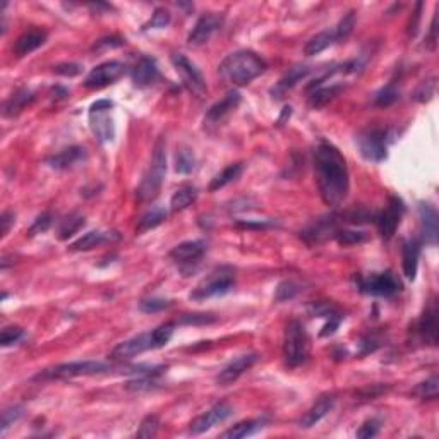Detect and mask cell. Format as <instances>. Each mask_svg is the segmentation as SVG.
Instances as JSON below:
<instances>
[{"mask_svg":"<svg viewBox=\"0 0 439 439\" xmlns=\"http://www.w3.org/2000/svg\"><path fill=\"white\" fill-rule=\"evenodd\" d=\"M314 170L319 194L326 206L342 204L348 194V168L345 156L335 144L321 141L314 151Z\"/></svg>","mask_w":439,"mask_h":439,"instance_id":"6da1fadb","label":"cell"},{"mask_svg":"<svg viewBox=\"0 0 439 439\" xmlns=\"http://www.w3.org/2000/svg\"><path fill=\"white\" fill-rule=\"evenodd\" d=\"M235 270L232 266H220L213 270L194 290L191 292V300H206L211 297H222L228 294L235 283Z\"/></svg>","mask_w":439,"mask_h":439,"instance_id":"8992f818","label":"cell"},{"mask_svg":"<svg viewBox=\"0 0 439 439\" xmlns=\"http://www.w3.org/2000/svg\"><path fill=\"white\" fill-rule=\"evenodd\" d=\"M195 199H198V189L191 184L182 185V187L177 189V191L174 192V195H171L170 211L171 213L184 211V209L189 208Z\"/></svg>","mask_w":439,"mask_h":439,"instance_id":"1f68e13d","label":"cell"},{"mask_svg":"<svg viewBox=\"0 0 439 439\" xmlns=\"http://www.w3.org/2000/svg\"><path fill=\"white\" fill-rule=\"evenodd\" d=\"M14 222H16V216H14V213H10V211L2 213V218H0V223H2V237H5L7 233H9L10 225H12Z\"/></svg>","mask_w":439,"mask_h":439,"instance_id":"680465c9","label":"cell"},{"mask_svg":"<svg viewBox=\"0 0 439 439\" xmlns=\"http://www.w3.org/2000/svg\"><path fill=\"white\" fill-rule=\"evenodd\" d=\"M379 429H381L379 418H369V420H366L362 425H360V429L357 431V438H362V439L374 438V436H377Z\"/></svg>","mask_w":439,"mask_h":439,"instance_id":"f5cc1de1","label":"cell"},{"mask_svg":"<svg viewBox=\"0 0 439 439\" xmlns=\"http://www.w3.org/2000/svg\"><path fill=\"white\" fill-rule=\"evenodd\" d=\"M158 75H160V72H158L156 60L153 57H141L130 72L134 86H137V88H147L156 81Z\"/></svg>","mask_w":439,"mask_h":439,"instance_id":"7402d4cb","label":"cell"},{"mask_svg":"<svg viewBox=\"0 0 439 439\" xmlns=\"http://www.w3.org/2000/svg\"><path fill=\"white\" fill-rule=\"evenodd\" d=\"M343 91L342 84H329V86H318L307 91V103L311 108L318 110L328 105L331 99H335L340 93Z\"/></svg>","mask_w":439,"mask_h":439,"instance_id":"f1b7e54d","label":"cell"},{"mask_svg":"<svg viewBox=\"0 0 439 439\" xmlns=\"http://www.w3.org/2000/svg\"><path fill=\"white\" fill-rule=\"evenodd\" d=\"M216 322V318L213 314H206V312H194V314H184L177 321V324L185 326H206Z\"/></svg>","mask_w":439,"mask_h":439,"instance_id":"bcb514c9","label":"cell"},{"mask_svg":"<svg viewBox=\"0 0 439 439\" xmlns=\"http://www.w3.org/2000/svg\"><path fill=\"white\" fill-rule=\"evenodd\" d=\"M23 414H24V408L21 407V405H12V407H7L5 410L2 412V425H0V431H2V434L10 427V425L14 424V422L19 420V418L23 417Z\"/></svg>","mask_w":439,"mask_h":439,"instance_id":"c3c4849f","label":"cell"},{"mask_svg":"<svg viewBox=\"0 0 439 439\" xmlns=\"http://www.w3.org/2000/svg\"><path fill=\"white\" fill-rule=\"evenodd\" d=\"M434 91H436V78H431L427 79V81L420 82V86L415 89L414 99H417V102L420 103H425L434 96Z\"/></svg>","mask_w":439,"mask_h":439,"instance_id":"816d5d0a","label":"cell"},{"mask_svg":"<svg viewBox=\"0 0 439 439\" xmlns=\"http://www.w3.org/2000/svg\"><path fill=\"white\" fill-rule=\"evenodd\" d=\"M54 71L57 72V74L65 75V78H74V75L81 74V65L74 64V62H64V64L55 65Z\"/></svg>","mask_w":439,"mask_h":439,"instance_id":"db71d44e","label":"cell"},{"mask_svg":"<svg viewBox=\"0 0 439 439\" xmlns=\"http://www.w3.org/2000/svg\"><path fill=\"white\" fill-rule=\"evenodd\" d=\"M174 328L175 322H165V324L158 326L153 331L141 333V335L132 336V338L119 343V345L110 352L108 357L112 360H129L132 359V357L147 352V350L161 348V346H165L170 342L171 335H174Z\"/></svg>","mask_w":439,"mask_h":439,"instance_id":"3957f363","label":"cell"},{"mask_svg":"<svg viewBox=\"0 0 439 439\" xmlns=\"http://www.w3.org/2000/svg\"><path fill=\"white\" fill-rule=\"evenodd\" d=\"M300 290H302L300 285L295 283L294 280H285V281H281L280 285H278L276 294H274V300L276 302L292 300V298H294Z\"/></svg>","mask_w":439,"mask_h":439,"instance_id":"7bdbcfd3","label":"cell"},{"mask_svg":"<svg viewBox=\"0 0 439 439\" xmlns=\"http://www.w3.org/2000/svg\"><path fill=\"white\" fill-rule=\"evenodd\" d=\"M86 161V151L81 146H71L62 150L60 153L54 154V156L47 158V163L55 170H69L74 168L75 165L84 163Z\"/></svg>","mask_w":439,"mask_h":439,"instance_id":"cb8c5ba5","label":"cell"},{"mask_svg":"<svg viewBox=\"0 0 439 439\" xmlns=\"http://www.w3.org/2000/svg\"><path fill=\"white\" fill-rule=\"evenodd\" d=\"M82 226H84V216L81 213H71V215L62 220L60 226H58V239L67 240L69 237L78 233Z\"/></svg>","mask_w":439,"mask_h":439,"instance_id":"d590c367","label":"cell"},{"mask_svg":"<svg viewBox=\"0 0 439 439\" xmlns=\"http://www.w3.org/2000/svg\"><path fill=\"white\" fill-rule=\"evenodd\" d=\"M257 360H259L257 353H244V355H239L237 359H233L232 362H228L222 370H220L218 376H216V383H218L220 386H228V384L235 383V381L239 379L246 370H249Z\"/></svg>","mask_w":439,"mask_h":439,"instance_id":"d6986e66","label":"cell"},{"mask_svg":"<svg viewBox=\"0 0 439 439\" xmlns=\"http://www.w3.org/2000/svg\"><path fill=\"white\" fill-rule=\"evenodd\" d=\"M266 420L264 418H250V420H242L239 424H235L233 427H230L228 431H225L222 434V438L225 439H240L247 438V436H252L256 432H259L264 427Z\"/></svg>","mask_w":439,"mask_h":439,"instance_id":"4dcf8cb0","label":"cell"},{"mask_svg":"<svg viewBox=\"0 0 439 439\" xmlns=\"http://www.w3.org/2000/svg\"><path fill=\"white\" fill-rule=\"evenodd\" d=\"M171 64H174L177 74L180 75L182 84L187 88V91L192 93L195 98H204L208 88H206V81L202 78L201 71L184 54L171 55Z\"/></svg>","mask_w":439,"mask_h":439,"instance_id":"7c38bea8","label":"cell"},{"mask_svg":"<svg viewBox=\"0 0 439 439\" xmlns=\"http://www.w3.org/2000/svg\"><path fill=\"white\" fill-rule=\"evenodd\" d=\"M357 146H359L360 154L367 161L379 163L386 160L388 156V144H390V129L383 127H369L357 134L355 137Z\"/></svg>","mask_w":439,"mask_h":439,"instance_id":"ba28073f","label":"cell"},{"mask_svg":"<svg viewBox=\"0 0 439 439\" xmlns=\"http://www.w3.org/2000/svg\"><path fill=\"white\" fill-rule=\"evenodd\" d=\"M126 72V65L119 60H108L103 62V64L96 65L95 69H91L88 75H86L82 86L88 89H99L105 88V86L112 84L117 79H120Z\"/></svg>","mask_w":439,"mask_h":439,"instance_id":"5bb4252c","label":"cell"},{"mask_svg":"<svg viewBox=\"0 0 439 439\" xmlns=\"http://www.w3.org/2000/svg\"><path fill=\"white\" fill-rule=\"evenodd\" d=\"M353 26H355V12L350 10V12H346L345 16L342 17V21L338 23L336 29L333 31V33H335L336 43H338V41H345L346 38L350 36V33L353 31Z\"/></svg>","mask_w":439,"mask_h":439,"instance_id":"ab89813d","label":"cell"},{"mask_svg":"<svg viewBox=\"0 0 439 439\" xmlns=\"http://www.w3.org/2000/svg\"><path fill=\"white\" fill-rule=\"evenodd\" d=\"M436 45H438V12L434 14L431 21V27H429V34L425 38V47L429 50H436Z\"/></svg>","mask_w":439,"mask_h":439,"instance_id":"11a10c76","label":"cell"},{"mask_svg":"<svg viewBox=\"0 0 439 439\" xmlns=\"http://www.w3.org/2000/svg\"><path fill=\"white\" fill-rule=\"evenodd\" d=\"M47 41V33L40 27H33V29H27L21 34L19 38L14 43L12 51L16 57H26V55L33 54L34 50L41 47V45Z\"/></svg>","mask_w":439,"mask_h":439,"instance_id":"603a6c76","label":"cell"},{"mask_svg":"<svg viewBox=\"0 0 439 439\" xmlns=\"http://www.w3.org/2000/svg\"><path fill=\"white\" fill-rule=\"evenodd\" d=\"M333 405H335V398L333 396H321L307 412H305L304 417L298 420V427L302 429H311L312 425L318 424L321 418H324L328 415V412L331 410Z\"/></svg>","mask_w":439,"mask_h":439,"instance_id":"83f0119b","label":"cell"},{"mask_svg":"<svg viewBox=\"0 0 439 439\" xmlns=\"http://www.w3.org/2000/svg\"><path fill=\"white\" fill-rule=\"evenodd\" d=\"M171 21V16L170 12H168L167 9H163V7H158V9H154L153 16H151V19L147 21L146 24H144L143 29L147 31V29H163V27H167L168 24H170Z\"/></svg>","mask_w":439,"mask_h":439,"instance_id":"b9f144b4","label":"cell"},{"mask_svg":"<svg viewBox=\"0 0 439 439\" xmlns=\"http://www.w3.org/2000/svg\"><path fill=\"white\" fill-rule=\"evenodd\" d=\"M417 333L422 342L431 346H436V343H438V302L434 298L429 302L424 314L418 319Z\"/></svg>","mask_w":439,"mask_h":439,"instance_id":"ffe728a7","label":"cell"},{"mask_svg":"<svg viewBox=\"0 0 439 439\" xmlns=\"http://www.w3.org/2000/svg\"><path fill=\"white\" fill-rule=\"evenodd\" d=\"M242 170H244V165L242 163L228 165V167L223 168V170L220 171L218 175H215V177H213V180L209 182L208 191L209 192H215V191H220V189H223L225 185L232 184L233 180H237V178L240 177Z\"/></svg>","mask_w":439,"mask_h":439,"instance_id":"d6a6232c","label":"cell"},{"mask_svg":"<svg viewBox=\"0 0 439 439\" xmlns=\"http://www.w3.org/2000/svg\"><path fill=\"white\" fill-rule=\"evenodd\" d=\"M333 43H336L335 33H333V31H321V33L312 36L311 40L305 43L304 54L307 55V57H312V55H318L321 54V51H324L326 48L331 47Z\"/></svg>","mask_w":439,"mask_h":439,"instance_id":"e575fe53","label":"cell"},{"mask_svg":"<svg viewBox=\"0 0 439 439\" xmlns=\"http://www.w3.org/2000/svg\"><path fill=\"white\" fill-rule=\"evenodd\" d=\"M120 235L117 232H102V230H93V232L84 233L82 237H79L75 242H72L69 246V249L75 250V252H82V250H91L95 247L102 246V244L113 242V240H119Z\"/></svg>","mask_w":439,"mask_h":439,"instance_id":"d4e9b609","label":"cell"},{"mask_svg":"<svg viewBox=\"0 0 439 439\" xmlns=\"http://www.w3.org/2000/svg\"><path fill=\"white\" fill-rule=\"evenodd\" d=\"M223 24V16L216 12L204 14L202 17H199V21L195 23V26L192 27V31L189 33L187 43L191 47H199V45H204L211 40L213 34L222 27Z\"/></svg>","mask_w":439,"mask_h":439,"instance_id":"ac0fdd59","label":"cell"},{"mask_svg":"<svg viewBox=\"0 0 439 439\" xmlns=\"http://www.w3.org/2000/svg\"><path fill=\"white\" fill-rule=\"evenodd\" d=\"M333 239L342 246H355V244L366 242L367 235L366 232H360V230H336Z\"/></svg>","mask_w":439,"mask_h":439,"instance_id":"f35d334b","label":"cell"},{"mask_svg":"<svg viewBox=\"0 0 439 439\" xmlns=\"http://www.w3.org/2000/svg\"><path fill=\"white\" fill-rule=\"evenodd\" d=\"M168 307H171V300H167V298H160V297L143 298V300L139 302V311L146 312V314L161 312Z\"/></svg>","mask_w":439,"mask_h":439,"instance_id":"f6af8a7d","label":"cell"},{"mask_svg":"<svg viewBox=\"0 0 439 439\" xmlns=\"http://www.w3.org/2000/svg\"><path fill=\"white\" fill-rule=\"evenodd\" d=\"M51 225V213L50 211H45L41 215L36 216V220L33 222V225L29 226L27 230V235L34 237V235H40V233H45Z\"/></svg>","mask_w":439,"mask_h":439,"instance_id":"f907efd6","label":"cell"},{"mask_svg":"<svg viewBox=\"0 0 439 439\" xmlns=\"http://www.w3.org/2000/svg\"><path fill=\"white\" fill-rule=\"evenodd\" d=\"M195 168V158L194 154H192L191 150H180L177 153V156H175V170L178 171V174H191L192 170Z\"/></svg>","mask_w":439,"mask_h":439,"instance_id":"60d3db41","label":"cell"},{"mask_svg":"<svg viewBox=\"0 0 439 439\" xmlns=\"http://www.w3.org/2000/svg\"><path fill=\"white\" fill-rule=\"evenodd\" d=\"M420 10H422V2H418L417 5H415L414 21H410V24H408V36H415V33H417V24H418V19H420Z\"/></svg>","mask_w":439,"mask_h":439,"instance_id":"91938a15","label":"cell"},{"mask_svg":"<svg viewBox=\"0 0 439 439\" xmlns=\"http://www.w3.org/2000/svg\"><path fill=\"white\" fill-rule=\"evenodd\" d=\"M113 108V103L110 99H98L89 108V127L93 136L102 144L112 143L115 137V126H113L110 110Z\"/></svg>","mask_w":439,"mask_h":439,"instance_id":"30bf717a","label":"cell"},{"mask_svg":"<svg viewBox=\"0 0 439 439\" xmlns=\"http://www.w3.org/2000/svg\"><path fill=\"white\" fill-rule=\"evenodd\" d=\"M34 95L31 89L21 88L3 103V115L5 117H16L17 113L23 112L29 103H33Z\"/></svg>","mask_w":439,"mask_h":439,"instance_id":"f546056e","label":"cell"},{"mask_svg":"<svg viewBox=\"0 0 439 439\" xmlns=\"http://www.w3.org/2000/svg\"><path fill=\"white\" fill-rule=\"evenodd\" d=\"M123 41L120 40V38H103V40L96 41V45L93 47V50H102V48H115V47H120Z\"/></svg>","mask_w":439,"mask_h":439,"instance_id":"9f6ffc18","label":"cell"},{"mask_svg":"<svg viewBox=\"0 0 439 439\" xmlns=\"http://www.w3.org/2000/svg\"><path fill=\"white\" fill-rule=\"evenodd\" d=\"M420 249H422V240L420 239H408L403 244V274L410 281L415 280L417 276V268H418V257H420Z\"/></svg>","mask_w":439,"mask_h":439,"instance_id":"484cf974","label":"cell"},{"mask_svg":"<svg viewBox=\"0 0 439 439\" xmlns=\"http://www.w3.org/2000/svg\"><path fill=\"white\" fill-rule=\"evenodd\" d=\"M242 102V96L239 91L232 89L225 95V98L216 102L215 105L209 106V110L204 115V127L206 129H213V127H218L225 122L230 117V113L235 112L237 106Z\"/></svg>","mask_w":439,"mask_h":439,"instance_id":"9a60e30c","label":"cell"},{"mask_svg":"<svg viewBox=\"0 0 439 439\" xmlns=\"http://www.w3.org/2000/svg\"><path fill=\"white\" fill-rule=\"evenodd\" d=\"M158 429H160V418H158L156 415H146V417L143 418V422H141L139 429H137L136 438H154Z\"/></svg>","mask_w":439,"mask_h":439,"instance_id":"ee69618b","label":"cell"},{"mask_svg":"<svg viewBox=\"0 0 439 439\" xmlns=\"http://www.w3.org/2000/svg\"><path fill=\"white\" fill-rule=\"evenodd\" d=\"M110 366L102 360H78V362H65L58 366L45 369L38 374L34 379L47 381V379H71V377L79 376H91V374H102L108 370Z\"/></svg>","mask_w":439,"mask_h":439,"instance_id":"52a82bcc","label":"cell"},{"mask_svg":"<svg viewBox=\"0 0 439 439\" xmlns=\"http://www.w3.org/2000/svg\"><path fill=\"white\" fill-rule=\"evenodd\" d=\"M206 249H208V244L204 240H187V242L175 246L168 252V257H170L171 263L177 264L178 270L184 273V276H189L199 268Z\"/></svg>","mask_w":439,"mask_h":439,"instance_id":"9c48e42d","label":"cell"},{"mask_svg":"<svg viewBox=\"0 0 439 439\" xmlns=\"http://www.w3.org/2000/svg\"><path fill=\"white\" fill-rule=\"evenodd\" d=\"M266 62L250 50H239L230 54L220 64L218 72L225 81L233 86H246L266 71Z\"/></svg>","mask_w":439,"mask_h":439,"instance_id":"7a4b0ae2","label":"cell"},{"mask_svg":"<svg viewBox=\"0 0 439 439\" xmlns=\"http://www.w3.org/2000/svg\"><path fill=\"white\" fill-rule=\"evenodd\" d=\"M24 338V329L19 326H9V328L2 329V335H0V343L2 346H10L19 343Z\"/></svg>","mask_w":439,"mask_h":439,"instance_id":"681fc988","label":"cell"},{"mask_svg":"<svg viewBox=\"0 0 439 439\" xmlns=\"http://www.w3.org/2000/svg\"><path fill=\"white\" fill-rule=\"evenodd\" d=\"M165 174H167V143L163 137H160L154 146L150 168L141 178L139 187L136 189V195L141 202L153 201L156 198L165 180Z\"/></svg>","mask_w":439,"mask_h":439,"instance_id":"277c9868","label":"cell"},{"mask_svg":"<svg viewBox=\"0 0 439 439\" xmlns=\"http://www.w3.org/2000/svg\"><path fill=\"white\" fill-rule=\"evenodd\" d=\"M311 350V340L304 324L297 319H292L285 328L283 336V357L288 367H298L307 360Z\"/></svg>","mask_w":439,"mask_h":439,"instance_id":"5b68a950","label":"cell"},{"mask_svg":"<svg viewBox=\"0 0 439 439\" xmlns=\"http://www.w3.org/2000/svg\"><path fill=\"white\" fill-rule=\"evenodd\" d=\"M355 285L360 294L372 295V297H393L401 288V283L394 278L391 271L374 273L369 276H359L355 280Z\"/></svg>","mask_w":439,"mask_h":439,"instance_id":"8fae6325","label":"cell"},{"mask_svg":"<svg viewBox=\"0 0 439 439\" xmlns=\"http://www.w3.org/2000/svg\"><path fill=\"white\" fill-rule=\"evenodd\" d=\"M156 376L158 374H144V376L136 377V379L129 381L126 384V388L129 391H147L153 390V388L158 386L156 383Z\"/></svg>","mask_w":439,"mask_h":439,"instance_id":"7dc6e473","label":"cell"},{"mask_svg":"<svg viewBox=\"0 0 439 439\" xmlns=\"http://www.w3.org/2000/svg\"><path fill=\"white\" fill-rule=\"evenodd\" d=\"M405 213V202L401 201L398 195H390L388 198V204L384 206L383 211L379 215H376V225L379 230L381 237L384 240H390L394 235L396 228L400 226L401 218H403Z\"/></svg>","mask_w":439,"mask_h":439,"instance_id":"4fadbf2b","label":"cell"},{"mask_svg":"<svg viewBox=\"0 0 439 439\" xmlns=\"http://www.w3.org/2000/svg\"><path fill=\"white\" fill-rule=\"evenodd\" d=\"M233 414V408L230 407L225 401H220V403L213 405L208 412L201 414L199 417H195L194 420L191 422V427H189V432L191 434H202V432L209 431L211 427H215L220 422L226 420L230 415Z\"/></svg>","mask_w":439,"mask_h":439,"instance_id":"2e32d148","label":"cell"},{"mask_svg":"<svg viewBox=\"0 0 439 439\" xmlns=\"http://www.w3.org/2000/svg\"><path fill=\"white\" fill-rule=\"evenodd\" d=\"M309 74H311V67H309V65H295V67L288 69V71L285 72L283 78H281L280 81L276 82V86L271 89V93H273L274 98H281L285 93L290 91L297 82H300L302 79L307 78Z\"/></svg>","mask_w":439,"mask_h":439,"instance_id":"4316f807","label":"cell"},{"mask_svg":"<svg viewBox=\"0 0 439 439\" xmlns=\"http://www.w3.org/2000/svg\"><path fill=\"white\" fill-rule=\"evenodd\" d=\"M237 226L240 228H268V226H273L274 222H268V220H261V222H237Z\"/></svg>","mask_w":439,"mask_h":439,"instance_id":"6f0895ef","label":"cell"},{"mask_svg":"<svg viewBox=\"0 0 439 439\" xmlns=\"http://www.w3.org/2000/svg\"><path fill=\"white\" fill-rule=\"evenodd\" d=\"M165 220H167V211H165L161 206H153V208L147 209V211L141 216L139 222H137L136 230L139 233H144L151 228H156V226L161 225Z\"/></svg>","mask_w":439,"mask_h":439,"instance_id":"836d02e7","label":"cell"},{"mask_svg":"<svg viewBox=\"0 0 439 439\" xmlns=\"http://www.w3.org/2000/svg\"><path fill=\"white\" fill-rule=\"evenodd\" d=\"M336 230H338V216L336 215H326L321 218L314 220L311 225L305 226L300 232V237L307 244H319L324 242L329 237H335Z\"/></svg>","mask_w":439,"mask_h":439,"instance_id":"e0dca14e","label":"cell"},{"mask_svg":"<svg viewBox=\"0 0 439 439\" xmlns=\"http://www.w3.org/2000/svg\"><path fill=\"white\" fill-rule=\"evenodd\" d=\"M398 98H400V89H398L396 82L391 81L388 82L386 86H383V88L374 95V105L384 108V106L393 105Z\"/></svg>","mask_w":439,"mask_h":439,"instance_id":"8d00e7d4","label":"cell"},{"mask_svg":"<svg viewBox=\"0 0 439 439\" xmlns=\"http://www.w3.org/2000/svg\"><path fill=\"white\" fill-rule=\"evenodd\" d=\"M414 396L420 398V400H436L439 393V379L438 376H431L429 379L422 381L420 384L414 388Z\"/></svg>","mask_w":439,"mask_h":439,"instance_id":"74e56055","label":"cell"},{"mask_svg":"<svg viewBox=\"0 0 439 439\" xmlns=\"http://www.w3.org/2000/svg\"><path fill=\"white\" fill-rule=\"evenodd\" d=\"M418 216H420V230H422V242L429 246L438 244V211L429 202H420L418 204Z\"/></svg>","mask_w":439,"mask_h":439,"instance_id":"44dd1931","label":"cell"}]
</instances>
